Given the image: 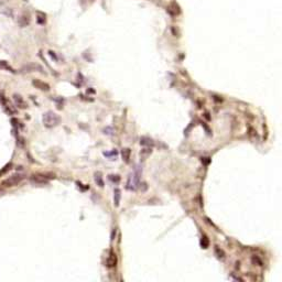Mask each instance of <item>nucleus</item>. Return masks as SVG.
Returning <instances> with one entry per match:
<instances>
[{
    "mask_svg": "<svg viewBox=\"0 0 282 282\" xmlns=\"http://www.w3.org/2000/svg\"><path fill=\"white\" fill-rule=\"evenodd\" d=\"M61 122V118L53 111H47L43 115V124L47 128H53Z\"/></svg>",
    "mask_w": 282,
    "mask_h": 282,
    "instance_id": "1",
    "label": "nucleus"
},
{
    "mask_svg": "<svg viewBox=\"0 0 282 282\" xmlns=\"http://www.w3.org/2000/svg\"><path fill=\"white\" fill-rule=\"evenodd\" d=\"M139 174L138 173H132L129 175L128 182H127V189L131 191H136L139 186Z\"/></svg>",
    "mask_w": 282,
    "mask_h": 282,
    "instance_id": "2",
    "label": "nucleus"
},
{
    "mask_svg": "<svg viewBox=\"0 0 282 282\" xmlns=\"http://www.w3.org/2000/svg\"><path fill=\"white\" fill-rule=\"evenodd\" d=\"M23 175L22 174H19V173H17V174H13L12 176L8 177L7 180H5L2 182V185H5V186H14V185H17L18 183H20L23 180Z\"/></svg>",
    "mask_w": 282,
    "mask_h": 282,
    "instance_id": "3",
    "label": "nucleus"
},
{
    "mask_svg": "<svg viewBox=\"0 0 282 282\" xmlns=\"http://www.w3.org/2000/svg\"><path fill=\"white\" fill-rule=\"evenodd\" d=\"M13 100H14V104L16 106H18L19 108H22V109H26L28 107V104L24 101V99L21 97L20 95H13Z\"/></svg>",
    "mask_w": 282,
    "mask_h": 282,
    "instance_id": "4",
    "label": "nucleus"
},
{
    "mask_svg": "<svg viewBox=\"0 0 282 282\" xmlns=\"http://www.w3.org/2000/svg\"><path fill=\"white\" fill-rule=\"evenodd\" d=\"M32 84L35 88H39V89H41V91H49L50 89V85L44 82H42V81H40V79H34L32 82Z\"/></svg>",
    "mask_w": 282,
    "mask_h": 282,
    "instance_id": "5",
    "label": "nucleus"
},
{
    "mask_svg": "<svg viewBox=\"0 0 282 282\" xmlns=\"http://www.w3.org/2000/svg\"><path fill=\"white\" fill-rule=\"evenodd\" d=\"M18 23L21 28H24V27L29 26V23H30V17H29V14H27V13L21 14V16L19 17Z\"/></svg>",
    "mask_w": 282,
    "mask_h": 282,
    "instance_id": "6",
    "label": "nucleus"
},
{
    "mask_svg": "<svg viewBox=\"0 0 282 282\" xmlns=\"http://www.w3.org/2000/svg\"><path fill=\"white\" fill-rule=\"evenodd\" d=\"M23 70L26 71V72H33V71H41V72H42L43 68H42V66L37 65V64H29V65L24 66Z\"/></svg>",
    "mask_w": 282,
    "mask_h": 282,
    "instance_id": "7",
    "label": "nucleus"
},
{
    "mask_svg": "<svg viewBox=\"0 0 282 282\" xmlns=\"http://www.w3.org/2000/svg\"><path fill=\"white\" fill-rule=\"evenodd\" d=\"M168 11L170 12L171 14L175 16V14H179L180 13V10H179V6L175 5V3H172L170 7L168 8Z\"/></svg>",
    "mask_w": 282,
    "mask_h": 282,
    "instance_id": "8",
    "label": "nucleus"
},
{
    "mask_svg": "<svg viewBox=\"0 0 282 282\" xmlns=\"http://www.w3.org/2000/svg\"><path fill=\"white\" fill-rule=\"evenodd\" d=\"M120 190L116 189L115 190V195H114V202H115V206H119V203H120Z\"/></svg>",
    "mask_w": 282,
    "mask_h": 282,
    "instance_id": "9",
    "label": "nucleus"
},
{
    "mask_svg": "<svg viewBox=\"0 0 282 282\" xmlns=\"http://www.w3.org/2000/svg\"><path fill=\"white\" fill-rule=\"evenodd\" d=\"M116 264H117L116 255L111 254V255H110L109 258L107 259V265H108V267H114V266H116Z\"/></svg>",
    "mask_w": 282,
    "mask_h": 282,
    "instance_id": "10",
    "label": "nucleus"
},
{
    "mask_svg": "<svg viewBox=\"0 0 282 282\" xmlns=\"http://www.w3.org/2000/svg\"><path fill=\"white\" fill-rule=\"evenodd\" d=\"M140 145H142V146H148V147H150V146H153V141H152L151 139H149V138H141V140H140Z\"/></svg>",
    "mask_w": 282,
    "mask_h": 282,
    "instance_id": "11",
    "label": "nucleus"
},
{
    "mask_svg": "<svg viewBox=\"0 0 282 282\" xmlns=\"http://www.w3.org/2000/svg\"><path fill=\"white\" fill-rule=\"evenodd\" d=\"M37 23H40V24L45 23V14L42 13V12H37Z\"/></svg>",
    "mask_w": 282,
    "mask_h": 282,
    "instance_id": "12",
    "label": "nucleus"
},
{
    "mask_svg": "<svg viewBox=\"0 0 282 282\" xmlns=\"http://www.w3.org/2000/svg\"><path fill=\"white\" fill-rule=\"evenodd\" d=\"M129 156H130V150H129V149L122 150V158L125 159V161H126V162H128V161H129Z\"/></svg>",
    "mask_w": 282,
    "mask_h": 282,
    "instance_id": "13",
    "label": "nucleus"
},
{
    "mask_svg": "<svg viewBox=\"0 0 282 282\" xmlns=\"http://www.w3.org/2000/svg\"><path fill=\"white\" fill-rule=\"evenodd\" d=\"M95 180H96V182H98V183H99V186H104L103 180H101V177H100V175H99V174H98V175L96 174Z\"/></svg>",
    "mask_w": 282,
    "mask_h": 282,
    "instance_id": "14",
    "label": "nucleus"
},
{
    "mask_svg": "<svg viewBox=\"0 0 282 282\" xmlns=\"http://www.w3.org/2000/svg\"><path fill=\"white\" fill-rule=\"evenodd\" d=\"M202 246H203L204 248H207V246H208V240L205 236H204L203 239H202Z\"/></svg>",
    "mask_w": 282,
    "mask_h": 282,
    "instance_id": "15",
    "label": "nucleus"
},
{
    "mask_svg": "<svg viewBox=\"0 0 282 282\" xmlns=\"http://www.w3.org/2000/svg\"><path fill=\"white\" fill-rule=\"evenodd\" d=\"M24 1H28V0H24Z\"/></svg>",
    "mask_w": 282,
    "mask_h": 282,
    "instance_id": "16",
    "label": "nucleus"
}]
</instances>
